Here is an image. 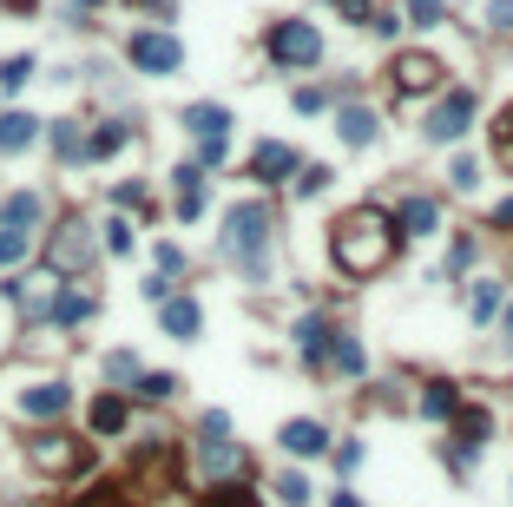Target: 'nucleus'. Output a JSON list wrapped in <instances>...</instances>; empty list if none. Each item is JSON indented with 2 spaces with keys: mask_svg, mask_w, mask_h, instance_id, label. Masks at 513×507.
<instances>
[{
  "mask_svg": "<svg viewBox=\"0 0 513 507\" xmlns=\"http://www.w3.org/2000/svg\"><path fill=\"white\" fill-rule=\"evenodd\" d=\"M329 257H336L342 277H375V270H389V257H395V224L375 205L349 211V218L336 224V238H329Z\"/></svg>",
  "mask_w": 513,
  "mask_h": 507,
  "instance_id": "1",
  "label": "nucleus"
},
{
  "mask_svg": "<svg viewBox=\"0 0 513 507\" xmlns=\"http://www.w3.org/2000/svg\"><path fill=\"white\" fill-rule=\"evenodd\" d=\"M224 251L237 257V270H244V277H257V284H264V270H270V205L244 198V205L224 211Z\"/></svg>",
  "mask_w": 513,
  "mask_h": 507,
  "instance_id": "2",
  "label": "nucleus"
},
{
  "mask_svg": "<svg viewBox=\"0 0 513 507\" xmlns=\"http://www.w3.org/2000/svg\"><path fill=\"white\" fill-rule=\"evenodd\" d=\"M270 60L290 66V73H303V66L323 60V33H316L310 20H277V27H270Z\"/></svg>",
  "mask_w": 513,
  "mask_h": 507,
  "instance_id": "3",
  "label": "nucleus"
},
{
  "mask_svg": "<svg viewBox=\"0 0 513 507\" xmlns=\"http://www.w3.org/2000/svg\"><path fill=\"white\" fill-rule=\"evenodd\" d=\"M198 461L204 475H244V455L231 448V415H204V442H198Z\"/></svg>",
  "mask_w": 513,
  "mask_h": 507,
  "instance_id": "4",
  "label": "nucleus"
},
{
  "mask_svg": "<svg viewBox=\"0 0 513 507\" xmlns=\"http://www.w3.org/2000/svg\"><path fill=\"white\" fill-rule=\"evenodd\" d=\"M125 53H132V66H139V73H158V80L185 66V47H178L171 33H132V47H125Z\"/></svg>",
  "mask_w": 513,
  "mask_h": 507,
  "instance_id": "5",
  "label": "nucleus"
},
{
  "mask_svg": "<svg viewBox=\"0 0 513 507\" xmlns=\"http://www.w3.org/2000/svg\"><path fill=\"white\" fill-rule=\"evenodd\" d=\"M474 106H481V99L467 93V86H454V93L435 106V119H428V139H435V145H454L467 126H474Z\"/></svg>",
  "mask_w": 513,
  "mask_h": 507,
  "instance_id": "6",
  "label": "nucleus"
},
{
  "mask_svg": "<svg viewBox=\"0 0 513 507\" xmlns=\"http://www.w3.org/2000/svg\"><path fill=\"white\" fill-rule=\"evenodd\" d=\"M448 66L435 53H395V93H435Z\"/></svg>",
  "mask_w": 513,
  "mask_h": 507,
  "instance_id": "7",
  "label": "nucleus"
},
{
  "mask_svg": "<svg viewBox=\"0 0 513 507\" xmlns=\"http://www.w3.org/2000/svg\"><path fill=\"white\" fill-rule=\"evenodd\" d=\"M296 165H303V159H296V145H283V139H264L257 152H250V172L264 178V185H283Z\"/></svg>",
  "mask_w": 513,
  "mask_h": 507,
  "instance_id": "8",
  "label": "nucleus"
},
{
  "mask_svg": "<svg viewBox=\"0 0 513 507\" xmlns=\"http://www.w3.org/2000/svg\"><path fill=\"white\" fill-rule=\"evenodd\" d=\"M66 402H73V389H66V382H33V389H20V415H33V422L66 415Z\"/></svg>",
  "mask_w": 513,
  "mask_h": 507,
  "instance_id": "9",
  "label": "nucleus"
},
{
  "mask_svg": "<svg viewBox=\"0 0 513 507\" xmlns=\"http://www.w3.org/2000/svg\"><path fill=\"white\" fill-rule=\"evenodd\" d=\"M27 455H33V468H47V475H66V468L86 461V455H79V442H66V435H40Z\"/></svg>",
  "mask_w": 513,
  "mask_h": 507,
  "instance_id": "10",
  "label": "nucleus"
},
{
  "mask_svg": "<svg viewBox=\"0 0 513 507\" xmlns=\"http://www.w3.org/2000/svg\"><path fill=\"white\" fill-rule=\"evenodd\" d=\"M454 422H461V455H454V468H467L474 448L494 435V415H487V409H454Z\"/></svg>",
  "mask_w": 513,
  "mask_h": 507,
  "instance_id": "11",
  "label": "nucleus"
},
{
  "mask_svg": "<svg viewBox=\"0 0 513 507\" xmlns=\"http://www.w3.org/2000/svg\"><path fill=\"white\" fill-rule=\"evenodd\" d=\"M185 132H191V139H224V132H231V112H224V106H211V99H204V106H185Z\"/></svg>",
  "mask_w": 513,
  "mask_h": 507,
  "instance_id": "12",
  "label": "nucleus"
},
{
  "mask_svg": "<svg viewBox=\"0 0 513 507\" xmlns=\"http://www.w3.org/2000/svg\"><path fill=\"white\" fill-rule=\"evenodd\" d=\"M93 257V238H86V224H66L60 238H53V270H79Z\"/></svg>",
  "mask_w": 513,
  "mask_h": 507,
  "instance_id": "13",
  "label": "nucleus"
},
{
  "mask_svg": "<svg viewBox=\"0 0 513 507\" xmlns=\"http://www.w3.org/2000/svg\"><path fill=\"white\" fill-rule=\"evenodd\" d=\"M158 317H165V336L191 343V336H198V323H204V310L191 297H165V310H158Z\"/></svg>",
  "mask_w": 513,
  "mask_h": 507,
  "instance_id": "14",
  "label": "nucleus"
},
{
  "mask_svg": "<svg viewBox=\"0 0 513 507\" xmlns=\"http://www.w3.org/2000/svg\"><path fill=\"white\" fill-rule=\"evenodd\" d=\"M283 448H290V455H323L329 448V435H323V422H310V415H303V422H283Z\"/></svg>",
  "mask_w": 513,
  "mask_h": 507,
  "instance_id": "15",
  "label": "nucleus"
},
{
  "mask_svg": "<svg viewBox=\"0 0 513 507\" xmlns=\"http://www.w3.org/2000/svg\"><path fill=\"white\" fill-rule=\"evenodd\" d=\"M40 139V119L33 112H0V152H27Z\"/></svg>",
  "mask_w": 513,
  "mask_h": 507,
  "instance_id": "16",
  "label": "nucleus"
},
{
  "mask_svg": "<svg viewBox=\"0 0 513 507\" xmlns=\"http://www.w3.org/2000/svg\"><path fill=\"white\" fill-rule=\"evenodd\" d=\"M336 139L342 145H375V112L369 106H342L336 112Z\"/></svg>",
  "mask_w": 513,
  "mask_h": 507,
  "instance_id": "17",
  "label": "nucleus"
},
{
  "mask_svg": "<svg viewBox=\"0 0 513 507\" xmlns=\"http://www.w3.org/2000/svg\"><path fill=\"white\" fill-rule=\"evenodd\" d=\"M40 191H14V198H7V205H0V224H7V231H33V224H40Z\"/></svg>",
  "mask_w": 513,
  "mask_h": 507,
  "instance_id": "18",
  "label": "nucleus"
},
{
  "mask_svg": "<svg viewBox=\"0 0 513 507\" xmlns=\"http://www.w3.org/2000/svg\"><path fill=\"white\" fill-rule=\"evenodd\" d=\"M178 218H198L204 211V165H178Z\"/></svg>",
  "mask_w": 513,
  "mask_h": 507,
  "instance_id": "19",
  "label": "nucleus"
},
{
  "mask_svg": "<svg viewBox=\"0 0 513 507\" xmlns=\"http://www.w3.org/2000/svg\"><path fill=\"white\" fill-rule=\"evenodd\" d=\"M454 409H461V389H454V382H428V389H421V415H428V422H448Z\"/></svg>",
  "mask_w": 513,
  "mask_h": 507,
  "instance_id": "20",
  "label": "nucleus"
},
{
  "mask_svg": "<svg viewBox=\"0 0 513 507\" xmlns=\"http://www.w3.org/2000/svg\"><path fill=\"white\" fill-rule=\"evenodd\" d=\"M329 336H336V330H329L323 317H303V323H296V349H303L310 363H323V356H329Z\"/></svg>",
  "mask_w": 513,
  "mask_h": 507,
  "instance_id": "21",
  "label": "nucleus"
},
{
  "mask_svg": "<svg viewBox=\"0 0 513 507\" xmlns=\"http://www.w3.org/2000/svg\"><path fill=\"white\" fill-rule=\"evenodd\" d=\"M329 363H336L342 376H362V369H369V356H362L356 336H329Z\"/></svg>",
  "mask_w": 513,
  "mask_h": 507,
  "instance_id": "22",
  "label": "nucleus"
},
{
  "mask_svg": "<svg viewBox=\"0 0 513 507\" xmlns=\"http://www.w3.org/2000/svg\"><path fill=\"white\" fill-rule=\"evenodd\" d=\"M93 317V297H86V290H60V297H53V323H86Z\"/></svg>",
  "mask_w": 513,
  "mask_h": 507,
  "instance_id": "23",
  "label": "nucleus"
},
{
  "mask_svg": "<svg viewBox=\"0 0 513 507\" xmlns=\"http://www.w3.org/2000/svg\"><path fill=\"white\" fill-rule=\"evenodd\" d=\"M125 428V396H99L93 402V435H119Z\"/></svg>",
  "mask_w": 513,
  "mask_h": 507,
  "instance_id": "24",
  "label": "nucleus"
},
{
  "mask_svg": "<svg viewBox=\"0 0 513 507\" xmlns=\"http://www.w3.org/2000/svg\"><path fill=\"white\" fill-rule=\"evenodd\" d=\"M435 224H441L435 198H408V205H402V231H435Z\"/></svg>",
  "mask_w": 513,
  "mask_h": 507,
  "instance_id": "25",
  "label": "nucleus"
},
{
  "mask_svg": "<svg viewBox=\"0 0 513 507\" xmlns=\"http://www.w3.org/2000/svg\"><path fill=\"white\" fill-rule=\"evenodd\" d=\"M119 145H125V126H119V119H112V126H99L93 139H86V159H112Z\"/></svg>",
  "mask_w": 513,
  "mask_h": 507,
  "instance_id": "26",
  "label": "nucleus"
},
{
  "mask_svg": "<svg viewBox=\"0 0 513 507\" xmlns=\"http://www.w3.org/2000/svg\"><path fill=\"white\" fill-rule=\"evenodd\" d=\"M204 507H257V494H250V488H237V481H224V488H211V494H204Z\"/></svg>",
  "mask_w": 513,
  "mask_h": 507,
  "instance_id": "27",
  "label": "nucleus"
},
{
  "mask_svg": "<svg viewBox=\"0 0 513 507\" xmlns=\"http://www.w3.org/2000/svg\"><path fill=\"white\" fill-rule=\"evenodd\" d=\"M500 317V284H474V323H494Z\"/></svg>",
  "mask_w": 513,
  "mask_h": 507,
  "instance_id": "28",
  "label": "nucleus"
},
{
  "mask_svg": "<svg viewBox=\"0 0 513 507\" xmlns=\"http://www.w3.org/2000/svg\"><path fill=\"white\" fill-rule=\"evenodd\" d=\"M494 152H500V165L513 172V106H507V112L494 119Z\"/></svg>",
  "mask_w": 513,
  "mask_h": 507,
  "instance_id": "29",
  "label": "nucleus"
},
{
  "mask_svg": "<svg viewBox=\"0 0 513 507\" xmlns=\"http://www.w3.org/2000/svg\"><path fill=\"white\" fill-rule=\"evenodd\" d=\"M27 80H33V60H27V53H14V60L0 66V86H7V93H20Z\"/></svg>",
  "mask_w": 513,
  "mask_h": 507,
  "instance_id": "30",
  "label": "nucleus"
},
{
  "mask_svg": "<svg viewBox=\"0 0 513 507\" xmlns=\"http://www.w3.org/2000/svg\"><path fill=\"white\" fill-rule=\"evenodd\" d=\"M106 376L112 382H139V356H132V349H112V356H106Z\"/></svg>",
  "mask_w": 513,
  "mask_h": 507,
  "instance_id": "31",
  "label": "nucleus"
},
{
  "mask_svg": "<svg viewBox=\"0 0 513 507\" xmlns=\"http://www.w3.org/2000/svg\"><path fill=\"white\" fill-rule=\"evenodd\" d=\"M53 152H60V159H86V139H79V126H53Z\"/></svg>",
  "mask_w": 513,
  "mask_h": 507,
  "instance_id": "32",
  "label": "nucleus"
},
{
  "mask_svg": "<svg viewBox=\"0 0 513 507\" xmlns=\"http://www.w3.org/2000/svg\"><path fill=\"white\" fill-rule=\"evenodd\" d=\"M441 14H448V0H408V20L415 27H441Z\"/></svg>",
  "mask_w": 513,
  "mask_h": 507,
  "instance_id": "33",
  "label": "nucleus"
},
{
  "mask_svg": "<svg viewBox=\"0 0 513 507\" xmlns=\"http://www.w3.org/2000/svg\"><path fill=\"white\" fill-rule=\"evenodd\" d=\"M27 238L33 231H7V224H0V264H20V257H27Z\"/></svg>",
  "mask_w": 513,
  "mask_h": 507,
  "instance_id": "34",
  "label": "nucleus"
},
{
  "mask_svg": "<svg viewBox=\"0 0 513 507\" xmlns=\"http://www.w3.org/2000/svg\"><path fill=\"white\" fill-rule=\"evenodd\" d=\"M323 185H329V172H323V165H296V198H316Z\"/></svg>",
  "mask_w": 513,
  "mask_h": 507,
  "instance_id": "35",
  "label": "nucleus"
},
{
  "mask_svg": "<svg viewBox=\"0 0 513 507\" xmlns=\"http://www.w3.org/2000/svg\"><path fill=\"white\" fill-rule=\"evenodd\" d=\"M277 494H283L290 507H303V501H310V481H303V475H283V481H277Z\"/></svg>",
  "mask_w": 513,
  "mask_h": 507,
  "instance_id": "36",
  "label": "nucleus"
},
{
  "mask_svg": "<svg viewBox=\"0 0 513 507\" xmlns=\"http://www.w3.org/2000/svg\"><path fill=\"white\" fill-rule=\"evenodd\" d=\"M487 27H494V33H513V0H487Z\"/></svg>",
  "mask_w": 513,
  "mask_h": 507,
  "instance_id": "37",
  "label": "nucleus"
},
{
  "mask_svg": "<svg viewBox=\"0 0 513 507\" xmlns=\"http://www.w3.org/2000/svg\"><path fill=\"white\" fill-rule=\"evenodd\" d=\"M171 389H178V382H171V376H139V396H145V402H165Z\"/></svg>",
  "mask_w": 513,
  "mask_h": 507,
  "instance_id": "38",
  "label": "nucleus"
},
{
  "mask_svg": "<svg viewBox=\"0 0 513 507\" xmlns=\"http://www.w3.org/2000/svg\"><path fill=\"white\" fill-rule=\"evenodd\" d=\"M178 270H185V251L178 244H158V277H178Z\"/></svg>",
  "mask_w": 513,
  "mask_h": 507,
  "instance_id": "39",
  "label": "nucleus"
},
{
  "mask_svg": "<svg viewBox=\"0 0 513 507\" xmlns=\"http://www.w3.org/2000/svg\"><path fill=\"white\" fill-rule=\"evenodd\" d=\"M106 251H112V257H125V251H132V231H125V224H119V218H112V224H106Z\"/></svg>",
  "mask_w": 513,
  "mask_h": 507,
  "instance_id": "40",
  "label": "nucleus"
},
{
  "mask_svg": "<svg viewBox=\"0 0 513 507\" xmlns=\"http://www.w3.org/2000/svg\"><path fill=\"white\" fill-rule=\"evenodd\" d=\"M454 185L474 191V185H481V165H474V159H454Z\"/></svg>",
  "mask_w": 513,
  "mask_h": 507,
  "instance_id": "41",
  "label": "nucleus"
},
{
  "mask_svg": "<svg viewBox=\"0 0 513 507\" xmlns=\"http://www.w3.org/2000/svg\"><path fill=\"white\" fill-rule=\"evenodd\" d=\"M323 106H329L323 86H303V93H296V112H323Z\"/></svg>",
  "mask_w": 513,
  "mask_h": 507,
  "instance_id": "42",
  "label": "nucleus"
},
{
  "mask_svg": "<svg viewBox=\"0 0 513 507\" xmlns=\"http://www.w3.org/2000/svg\"><path fill=\"white\" fill-rule=\"evenodd\" d=\"M467 257H474V238H454V251H448V270H467Z\"/></svg>",
  "mask_w": 513,
  "mask_h": 507,
  "instance_id": "43",
  "label": "nucleus"
},
{
  "mask_svg": "<svg viewBox=\"0 0 513 507\" xmlns=\"http://www.w3.org/2000/svg\"><path fill=\"white\" fill-rule=\"evenodd\" d=\"M336 7H342V20H375L369 0H336Z\"/></svg>",
  "mask_w": 513,
  "mask_h": 507,
  "instance_id": "44",
  "label": "nucleus"
},
{
  "mask_svg": "<svg viewBox=\"0 0 513 507\" xmlns=\"http://www.w3.org/2000/svg\"><path fill=\"white\" fill-rule=\"evenodd\" d=\"M494 224H513V198H500V205H494Z\"/></svg>",
  "mask_w": 513,
  "mask_h": 507,
  "instance_id": "45",
  "label": "nucleus"
},
{
  "mask_svg": "<svg viewBox=\"0 0 513 507\" xmlns=\"http://www.w3.org/2000/svg\"><path fill=\"white\" fill-rule=\"evenodd\" d=\"M329 507H362V501H356V494H336V501H329Z\"/></svg>",
  "mask_w": 513,
  "mask_h": 507,
  "instance_id": "46",
  "label": "nucleus"
},
{
  "mask_svg": "<svg viewBox=\"0 0 513 507\" xmlns=\"http://www.w3.org/2000/svg\"><path fill=\"white\" fill-rule=\"evenodd\" d=\"M507 349H513V303H507Z\"/></svg>",
  "mask_w": 513,
  "mask_h": 507,
  "instance_id": "47",
  "label": "nucleus"
},
{
  "mask_svg": "<svg viewBox=\"0 0 513 507\" xmlns=\"http://www.w3.org/2000/svg\"><path fill=\"white\" fill-rule=\"evenodd\" d=\"M73 7H99V0H73Z\"/></svg>",
  "mask_w": 513,
  "mask_h": 507,
  "instance_id": "48",
  "label": "nucleus"
}]
</instances>
